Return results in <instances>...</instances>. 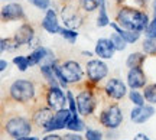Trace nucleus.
Returning <instances> with one entry per match:
<instances>
[{
  "instance_id": "f257e3e1",
  "label": "nucleus",
  "mask_w": 156,
  "mask_h": 140,
  "mask_svg": "<svg viewBox=\"0 0 156 140\" xmlns=\"http://www.w3.org/2000/svg\"><path fill=\"white\" fill-rule=\"evenodd\" d=\"M119 26L133 32H145L147 25L151 22L149 15L143 9L134 7L130 5H120L116 12V20Z\"/></svg>"
},
{
  "instance_id": "f03ea898",
  "label": "nucleus",
  "mask_w": 156,
  "mask_h": 140,
  "mask_svg": "<svg viewBox=\"0 0 156 140\" xmlns=\"http://www.w3.org/2000/svg\"><path fill=\"white\" fill-rule=\"evenodd\" d=\"M36 98V85L29 79H16L9 87V100L16 104H30Z\"/></svg>"
},
{
  "instance_id": "7ed1b4c3",
  "label": "nucleus",
  "mask_w": 156,
  "mask_h": 140,
  "mask_svg": "<svg viewBox=\"0 0 156 140\" xmlns=\"http://www.w3.org/2000/svg\"><path fill=\"white\" fill-rule=\"evenodd\" d=\"M94 87L91 82H85L84 87L78 91L77 94V107H78V113L81 117L88 118L97 110L98 106V100H97V94L94 91Z\"/></svg>"
},
{
  "instance_id": "20e7f679",
  "label": "nucleus",
  "mask_w": 156,
  "mask_h": 140,
  "mask_svg": "<svg viewBox=\"0 0 156 140\" xmlns=\"http://www.w3.org/2000/svg\"><path fill=\"white\" fill-rule=\"evenodd\" d=\"M34 130L32 118H28L25 116H12L3 123V131L12 139L17 137H29Z\"/></svg>"
},
{
  "instance_id": "39448f33",
  "label": "nucleus",
  "mask_w": 156,
  "mask_h": 140,
  "mask_svg": "<svg viewBox=\"0 0 156 140\" xmlns=\"http://www.w3.org/2000/svg\"><path fill=\"white\" fill-rule=\"evenodd\" d=\"M124 121L122 107L117 103H108L98 114V123L107 130H117Z\"/></svg>"
},
{
  "instance_id": "423d86ee",
  "label": "nucleus",
  "mask_w": 156,
  "mask_h": 140,
  "mask_svg": "<svg viewBox=\"0 0 156 140\" xmlns=\"http://www.w3.org/2000/svg\"><path fill=\"white\" fill-rule=\"evenodd\" d=\"M81 6L80 3H75V2H68L62 6L61 9V20L64 23V28H69V29H75L83 26L84 17L81 15Z\"/></svg>"
},
{
  "instance_id": "0eeeda50",
  "label": "nucleus",
  "mask_w": 156,
  "mask_h": 140,
  "mask_svg": "<svg viewBox=\"0 0 156 140\" xmlns=\"http://www.w3.org/2000/svg\"><path fill=\"white\" fill-rule=\"evenodd\" d=\"M85 75L87 81L91 82L93 85H98L103 79L107 78L108 75V65L104 59H90L85 65Z\"/></svg>"
},
{
  "instance_id": "6e6552de",
  "label": "nucleus",
  "mask_w": 156,
  "mask_h": 140,
  "mask_svg": "<svg viewBox=\"0 0 156 140\" xmlns=\"http://www.w3.org/2000/svg\"><path fill=\"white\" fill-rule=\"evenodd\" d=\"M45 103L52 110H59L64 107H68L67 91L64 93V88L59 85H48L45 91Z\"/></svg>"
},
{
  "instance_id": "1a4fd4ad",
  "label": "nucleus",
  "mask_w": 156,
  "mask_h": 140,
  "mask_svg": "<svg viewBox=\"0 0 156 140\" xmlns=\"http://www.w3.org/2000/svg\"><path fill=\"white\" fill-rule=\"evenodd\" d=\"M103 93L108 100L120 101L129 94L127 82H123V79L116 78V77L107 79V82L103 87Z\"/></svg>"
},
{
  "instance_id": "9d476101",
  "label": "nucleus",
  "mask_w": 156,
  "mask_h": 140,
  "mask_svg": "<svg viewBox=\"0 0 156 140\" xmlns=\"http://www.w3.org/2000/svg\"><path fill=\"white\" fill-rule=\"evenodd\" d=\"M74 114L71 113V110L68 107H64V108H59L56 110L52 120L49 121V124L46 126V129L44 130V133H52V131H59V130L67 129L69 120Z\"/></svg>"
},
{
  "instance_id": "9b49d317",
  "label": "nucleus",
  "mask_w": 156,
  "mask_h": 140,
  "mask_svg": "<svg viewBox=\"0 0 156 140\" xmlns=\"http://www.w3.org/2000/svg\"><path fill=\"white\" fill-rule=\"evenodd\" d=\"M62 74L68 84H80L84 79V69L77 61H65L61 64Z\"/></svg>"
},
{
  "instance_id": "f8f14e48",
  "label": "nucleus",
  "mask_w": 156,
  "mask_h": 140,
  "mask_svg": "<svg viewBox=\"0 0 156 140\" xmlns=\"http://www.w3.org/2000/svg\"><path fill=\"white\" fill-rule=\"evenodd\" d=\"M55 114V110H52L48 106H39L36 110H34L32 113V123L36 129L44 131L46 129V126L49 124V121L52 120Z\"/></svg>"
},
{
  "instance_id": "ddd939ff",
  "label": "nucleus",
  "mask_w": 156,
  "mask_h": 140,
  "mask_svg": "<svg viewBox=\"0 0 156 140\" xmlns=\"http://www.w3.org/2000/svg\"><path fill=\"white\" fill-rule=\"evenodd\" d=\"M156 114V108L153 104H145V106L136 107L134 106L130 111V120L134 124H145L146 121H149L153 116Z\"/></svg>"
},
{
  "instance_id": "4468645a",
  "label": "nucleus",
  "mask_w": 156,
  "mask_h": 140,
  "mask_svg": "<svg viewBox=\"0 0 156 140\" xmlns=\"http://www.w3.org/2000/svg\"><path fill=\"white\" fill-rule=\"evenodd\" d=\"M126 82L130 90H142L147 85V74L143 68H130L126 77Z\"/></svg>"
},
{
  "instance_id": "2eb2a0df",
  "label": "nucleus",
  "mask_w": 156,
  "mask_h": 140,
  "mask_svg": "<svg viewBox=\"0 0 156 140\" xmlns=\"http://www.w3.org/2000/svg\"><path fill=\"white\" fill-rule=\"evenodd\" d=\"M0 16H2V22H13V20L25 19V12H23V7L20 3L10 2L2 7Z\"/></svg>"
},
{
  "instance_id": "dca6fc26",
  "label": "nucleus",
  "mask_w": 156,
  "mask_h": 140,
  "mask_svg": "<svg viewBox=\"0 0 156 140\" xmlns=\"http://www.w3.org/2000/svg\"><path fill=\"white\" fill-rule=\"evenodd\" d=\"M42 28L44 30H46L48 33L51 35H56V33H61L62 30V26L59 25V20H58V15L54 9H48L45 10V16L42 19Z\"/></svg>"
},
{
  "instance_id": "f3484780",
  "label": "nucleus",
  "mask_w": 156,
  "mask_h": 140,
  "mask_svg": "<svg viewBox=\"0 0 156 140\" xmlns=\"http://www.w3.org/2000/svg\"><path fill=\"white\" fill-rule=\"evenodd\" d=\"M95 56H98L100 59H112L114 56L116 48L113 45L110 38H100L95 42Z\"/></svg>"
},
{
  "instance_id": "a211bd4d",
  "label": "nucleus",
  "mask_w": 156,
  "mask_h": 140,
  "mask_svg": "<svg viewBox=\"0 0 156 140\" xmlns=\"http://www.w3.org/2000/svg\"><path fill=\"white\" fill-rule=\"evenodd\" d=\"M17 40V44L22 45H30L35 40V28L30 23H23L19 26V29L16 30V33L13 36Z\"/></svg>"
},
{
  "instance_id": "6ab92c4d",
  "label": "nucleus",
  "mask_w": 156,
  "mask_h": 140,
  "mask_svg": "<svg viewBox=\"0 0 156 140\" xmlns=\"http://www.w3.org/2000/svg\"><path fill=\"white\" fill-rule=\"evenodd\" d=\"M110 26H112L113 30H116L117 33L120 35L123 39L127 42L129 45H132V44H136V42L140 39V36H142V32H133V30H127V29H123L122 26H119V23H117V22H112V23H110Z\"/></svg>"
},
{
  "instance_id": "aec40b11",
  "label": "nucleus",
  "mask_w": 156,
  "mask_h": 140,
  "mask_svg": "<svg viewBox=\"0 0 156 140\" xmlns=\"http://www.w3.org/2000/svg\"><path fill=\"white\" fill-rule=\"evenodd\" d=\"M146 59H147V56L145 52H132L126 59V67L129 69L130 68H142L145 65Z\"/></svg>"
},
{
  "instance_id": "412c9836",
  "label": "nucleus",
  "mask_w": 156,
  "mask_h": 140,
  "mask_svg": "<svg viewBox=\"0 0 156 140\" xmlns=\"http://www.w3.org/2000/svg\"><path fill=\"white\" fill-rule=\"evenodd\" d=\"M46 52H48V48H46V46H42V45L36 46V48H35V49L28 55L29 65H30V67L39 65L41 62L44 61L45 56H46Z\"/></svg>"
},
{
  "instance_id": "4be33fe9",
  "label": "nucleus",
  "mask_w": 156,
  "mask_h": 140,
  "mask_svg": "<svg viewBox=\"0 0 156 140\" xmlns=\"http://www.w3.org/2000/svg\"><path fill=\"white\" fill-rule=\"evenodd\" d=\"M67 130L68 131H75V133H83L87 130V124H85L81 116H73L67 126Z\"/></svg>"
},
{
  "instance_id": "5701e85b",
  "label": "nucleus",
  "mask_w": 156,
  "mask_h": 140,
  "mask_svg": "<svg viewBox=\"0 0 156 140\" xmlns=\"http://www.w3.org/2000/svg\"><path fill=\"white\" fill-rule=\"evenodd\" d=\"M110 16L107 13V7H106V0H101L100 9H98V16H97V26L98 28H106L110 26Z\"/></svg>"
},
{
  "instance_id": "b1692460",
  "label": "nucleus",
  "mask_w": 156,
  "mask_h": 140,
  "mask_svg": "<svg viewBox=\"0 0 156 140\" xmlns=\"http://www.w3.org/2000/svg\"><path fill=\"white\" fill-rule=\"evenodd\" d=\"M127 97H129V100H130V103L136 107L147 104V101H146L143 93H140V91H137V90H130L129 91V94H127Z\"/></svg>"
},
{
  "instance_id": "393cba45",
  "label": "nucleus",
  "mask_w": 156,
  "mask_h": 140,
  "mask_svg": "<svg viewBox=\"0 0 156 140\" xmlns=\"http://www.w3.org/2000/svg\"><path fill=\"white\" fill-rule=\"evenodd\" d=\"M19 44H17V40L15 38H3V39L0 40V51L2 52H13V51L19 49Z\"/></svg>"
},
{
  "instance_id": "a878e982",
  "label": "nucleus",
  "mask_w": 156,
  "mask_h": 140,
  "mask_svg": "<svg viewBox=\"0 0 156 140\" xmlns=\"http://www.w3.org/2000/svg\"><path fill=\"white\" fill-rule=\"evenodd\" d=\"M142 49L146 55L156 56V38H145L142 42Z\"/></svg>"
},
{
  "instance_id": "bb28decb",
  "label": "nucleus",
  "mask_w": 156,
  "mask_h": 140,
  "mask_svg": "<svg viewBox=\"0 0 156 140\" xmlns=\"http://www.w3.org/2000/svg\"><path fill=\"white\" fill-rule=\"evenodd\" d=\"M78 3L81 6V10L87 12V13H91V12L100 9L101 0H78Z\"/></svg>"
},
{
  "instance_id": "cd10ccee",
  "label": "nucleus",
  "mask_w": 156,
  "mask_h": 140,
  "mask_svg": "<svg viewBox=\"0 0 156 140\" xmlns=\"http://www.w3.org/2000/svg\"><path fill=\"white\" fill-rule=\"evenodd\" d=\"M143 95H145L146 101L149 104H156V82H152V84H147L143 88Z\"/></svg>"
},
{
  "instance_id": "c85d7f7f",
  "label": "nucleus",
  "mask_w": 156,
  "mask_h": 140,
  "mask_svg": "<svg viewBox=\"0 0 156 140\" xmlns=\"http://www.w3.org/2000/svg\"><path fill=\"white\" fill-rule=\"evenodd\" d=\"M110 40L113 42V45H114V48H116V51L117 52H120V51H124L126 49V46L129 45L126 40L123 39L120 35L117 33L116 30H113V33L110 35Z\"/></svg>"
},
{
  "instance_id": "c756f323",
  "label": "nucleus",
  "mask_w": 156,
  "mask_h": 140,
  "mask_svg": "<svg viewBox=\"0 0 156 140\" xmlns=\"http://www.w3.org/2000/svg\"><path fill=\"white\" fill-rule=\"evenodd\" d=\"M64 38V39L69 42L71 45H74L75 42H77V38H78V32L75 29H69V28H62L61 33H59Z\"/></svg>"
},
{
  "instance_id": "7c9ffc66",
  "label": "nucleus",
  "mask_w": 156,
  "mask_h": 140,
  "mask_svg": "<svg viewBox=\"0 0 156 140\" xmlns=\"http://www.w3.org/2000/svg\"><path fill=\"white\" fill-rule=\"evenodd\" d=\"M13 64L16 65V68L20 71V72H25L30 65H29V61H28V55H19V56H15L13 58Z\"/></svg>"
},
{
  "instance_id": "2f4dec72",
  "label": "nucleus",
  "mask_w": 156,
  "mask_h": 140,
  "mask_svg": "<svg viewBox=\"0 0 156 140\" xmlns=\"http://www.w3.org/2000/svg\"><path fill=\"white\" fill-rule=\"evenodd\" d=\"M85 133V140H103L104 139V133L98 129H91V127H87V130L84 131Z\"/></svg>"
},
{
  "instance_id": "473e14b6",
  "label": "nucleus",
  "mask_w": 156,
  "mask_h": 140,
  "mask_svg": "<svg viewBox=\"0 0 156 140\" xmlns=\"http://www.w3.org/2000/svg\"><path fill=\"white\" fill-rule=\"evenodd\" d=\"M67 98H68V108L71 110V113L74 116H80L77 107V97L74 95V93L71 90H67Z\"/></svg>"
},
{
  "instance_id": "72a5a7b5",
  "label": "nucleus",
  "mask_w": 156,
  "mask_h": 140,
  "mask_svg": "<svg viewBox=\"0 0 156 140\" xmlns=\"http://www.w3.org/2000/svg\"><path fill=\"white\" fill-rule=\"evenodd\" d=\"M145 38H156V16H153L151 19V22L147 25V28L145 29Z\"/></svg>"
},
{
  "instance_id": "f704fd0d",
  "label": "nucleus",
  "mask_w": 156,
  "mask_h": 140,
  "mask_svg": "<svg viewBox=\"0 0 156 140\" xmlns=\"http://www.w3.org/2000/svg\"><path fill=\"white\" fill-rule=\"evenodd\" d=\"M28 2L39 10H48L51 6V0H28Z\"/></svg>"
},
{
  "instance_id": "c9c22d12",
  "label": "nucleus",
  "mask_w": 156,
  "mask_h": 140,
  "mask_svg": "<svg viewBox=\"0 0 156 140\" xmlns=\"http://www.w3.org/2000/svg\"><path fill=\"white\" fill-rule=\"evenodd\" d=\"M62 140H85V136L81 133H75V131H68L62 136Z\"/></svg>"
},
{
  "instance_id": "e433bc0d",
  "label": "nucleus",
  "mask_w": 156,
  "mask_h": 140,
  "mask_svg": "<svg viewBox=\"0 0 156 140\" xmlns=\"http://www.w3.org/2000/svg\"><path fill=\"white\" fill-rule=\"evenodd\" d=\"M41 140H62V136L58 135L56 131H52V133H46Z\"/></svg>"
},
{
  "instance_id": "4c0bfd02",
  "label": "nucleus",
  "mask_w": 156,
  "mask_h": 140,
  "mask_svg": "<svg viewBox=\"0 0 156 140\" xmlns=\"http://www.w3.org/2000/svg\"><path fill=\"white\" fill-rule=\"evenodd\" d=\"M147 2H149V0H133V5H134V7L145 9L146 6H147ZM133 5H130V6H133Z\"/></svg>"
},
{
  "instance_id": "58836bf2",
  "label": "nucleus",
  "mask_w": 156,
  "mask_h": 140,
  "mask_svg": "<svg viewBox=\"0 0 156 140\" xmlns=\"http://www.w3.org/2000/svg\"><path fill=\"white\" fill-rule=\"evenodd\" d=\"M7 68H9V62L6 61V59H0V71L5 72Z\"/></svg>"
},
{
  "instance_id": "ea45409f",
  "label": "nucleus",
  "mask_w": 156,
  "mask_h": 140,
  "mask_svg": "<svg viewBox=\"0 0 156 140\" xmlns=\"http://www.w3.org/2000/svg\"><path fill=\"white\" fill-rule=\"evenodd\" d=\"M133 140H151V139H149V136L145 135V133H137V135L133 137Z\"/></svg>"
},
{
  "instance_id": "a19ab883",
  "label": "nucleus",
  "mask_w": 156,
  "mask_h": 140,
  "mask_svg": "<svg viewBox=\"0 0 156 140\" xmlns=\"http://www.w3.org/2000/svg\"><path fill=\"white\" fill-rule=\"evenodd\" d=\"M81 55H83V56H87V58H91L93 55H95V52H90V51L87 52V51H83V52H81Z\"/></svg>"
},
{
  "instance_id": "79ce46f5",
  "label": "nucleus",
  "mask_w": 156,
  "mask_h": 140,
  "mask_svg": "<svg viewBox=\"0 0 156 140\" xmlns=\"http://www.w3.org/2000/svg\"><path fill=\"white\" fill-rule=\"evenodd\" d=\"M113 2H114V3H116V5H126V3H127L129 0H113Z\"/></svg>"
},
{
  "instance_id": "37998d69",
  "label": "nucleus",
  "mask_w": 156,
  "mask_h": 140,
  "mask_svg": "<svg viewBox=\"0 0 156 140\" xmlns=\"http://www.w3.org/2000/svg\"><path fill=\"white\" fill-rule=\"evenodd\" d=\"M30 137H17V139H13V140H29Z\"/></svg>"
},
{
  "instance_id": "c03bdc74",
  "label": "nucleus",
  "mask_w": 156,
  "mask_h": 140,
  "mask_svg": "<svg viewBox=\"0 0 156 140\" xmlns=\"http://www.w3.org/2000/svg\"><path fill=\"white\" fill-rule=\"evenodd\" d=\"M29 140H39V137H36V136H32V137H30Z\"/></svg>"
},
{
  "instance_id": "a18cd8bd",
  "label": "nucleus",
  "mask_w": 156,
  "mask_h": 140,
  "mask_svg": "<svg viewBox=\"0 0 156 140\" xmlns=\"http://www.w3.org/2000/svg\"><path fill=\"white\" fill-rule=\"evenodd\" d=\"M64 3H68V2H75V0H62Z\"/></svg>"
},
{
  "instance_id": "49530a36",
  "label": "nucleus",
  "mask_w": 156,
  "mask_h": 140,
  "mask_svg": "<svg viewBox=\"0 0 156 140\" xmlns=\"http://www.w3.org/2000/svg\"><path fill=\"white\" fill-rule=\"evenodd\" d=\"M3 2H17V0H3Z\"/></svg>"
}]
</instances>
